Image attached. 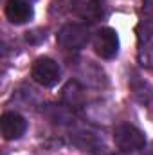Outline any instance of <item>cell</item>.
Wrapping results in <instances>:
<instances>
[{
  "instance_id": "9c48e42d",
  "label": "cell",
  "mask_w": 153,
  "mask_h": 155,
  "mask_svg": "<svg viewBox=\"0 0 153 155\" xmlns=\"http://www.w3.org/2000/svg\"><path fill=\"white\" fill-rule=\"evenodd\" d=\"M142 11H144V15L153 18V0H144L142 2Z\"/></svg>"
},
{
  "instance_id": "30bf717a",
  "label": "cell",
  "mask_w": 153,
  "mask_h": 155,
  "mask_svg": "<svg viewBox=\"0 0 153 155\" xmlns=\"http://www.w3.org/2000/svg\"><path fill=\"white\" fill-rule=\"evenodd\" d=\"M142 155H153V143L146 148V150H144V153H142Z\"/></svg>"
},
{
  "instance_id": "5b68a950",
  "label": "cell",
  "mask_w": 153,
  "mask_h": 155,
  "mask_svg": "<svg viewBox=\"0 0 153 155\" xmlns=\"http://www.w3.org/2000/svg\"><path fill=\"white\" fill-rule=\"evenodd\" d=\"M94 51L103 60H112L119 52V36L112 27H105L94 36Z\"/></svg>"
},
{
  "instance_id": "52a82bcc",
  "label": "cell",
  "mask_w": 153,
  "mask_h": 155,
  "mask_svg": "<svg viewBox=\"0 0 153 155\" xmlns=\"http://www.w3.org/2000/svg\"><path fill=\"white\" fill-rule=\"evenodd\" d=\"M5 16L11 24L22 25L33 18V5H29V2L25 0H7Z\"/></svg>"
},
{
  "instance_id": "3957f363",
  "label": "cell",
  "mask_w": 153,
  "mask_h": 155,
  "mask_svg": "<svg viewBox=\"0 0 153 155\" xmlns=\"http://www.w3.org/2000/svg\"><path fill=\"white\" fill-rule=\"evenodd\" d=\"M31 76L33 79L41 85V87H54L60 76H61V71H60V65L52 60V58H38L34 63H33V69H31Z\"/></svg>"
},
{
  "instance_id": "277c9868",
  "label": "cell",
  "mask_w": 153,
  "mask_h": 155,
  "mask_svg": "<svg viewBox=\"0 0 153 155\" xmlns=\"http://www.w3.org/2000/svg\"><path fill=\"white\" fill-rule=\"evenodd\" d=\"M70 9L76 16L86 22L103 20L108 13L106 0H70Z\"/></svg>"
},
{
  "instance_id": "6da1fadb",
  "label": "cell",
  "mask_w": 153,
  "mask_h": 155,
  "mask_svg": "<svg viewBox=\"0 0 153 155\" xmlns=\"http://www.w3.org/2000/svg\"><path fill=\"white\" fill-rule=\"evenodd\" d=\"M114 143L122 153H130L142 150L146 146V137L132 124H119L114 128Z\"/></svg>"
},
{
  "instance_id": "7a4b0ae2",
  "label": "cell",
  "mask_w": 153,
  "mask_h": 155,
  "mask_svg": "<svg viewBox=\"0 0 153 155\" xmlns=\"http://www.w3.org/2000/svg\"><path fill=\"white\" fill-rule=\"evenodd\" d=\"M56 40L65 51H79L90 41V31L83 24H67L60 29Z\"/></svg>"
},
{
  "instance_id": "8fae6325",
  "label": "cell",
  "mask_w": 153,
  "mask_h": 155,
  "mask_svg": "<svg viewBox=\"0 0 153 155\" xmlns=\"http://www.w3.org/2000/svg\"><path fill=\"white\" fill-rule=\"evenodd\" d=\"M25 2H31V0H25Z\"/></svg>"
},
{
  "instance_id": "ba28073f",
  "label": "cell",
  "mask_w": 153,
  "mask_h": 155,
  "mask_svg": "<svg viewBox=\"0 0 153 155\" xmlns=\"http://www.w3.org/2000/svg\"><path fill=\"white\" fill-rule=\"evenodd\" d=\"M45 31L43 29H34V31H29V33H25V41H29V43H40V41H43L45 40Z\"/></svg>"
},
{
  "instance_id": "8992f818",
  "label": "cell",
  "mask_w": 153,
  "mask_h": 155,
  "mask_svg": "<svg viewBox=\"0 0 153 155\" xmlns=\"http://www.w3.org/2000/svg\"><path fill=\"white\" fill-rule=\"evenodd\" d=\"M0 130H2V135L4 139L7 141H15V139H20L25 130H27V121L20 114H15V112H5L2 119H0Z\"/></svg>"
}]
</instances>
